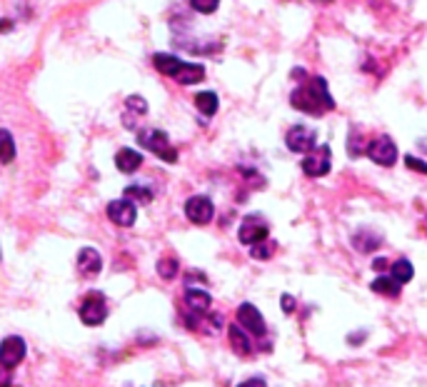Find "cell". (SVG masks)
<instances>
[{"label":"cell","mask_w":427,"mask_h":387,"mask_svg":"<svg viewBox=\"0 0 427 387\" xmlns=\"http://www.w3.org/2000/svg\"><path fill=\"white\" fill-rule=\"evenodd\" d=\"M290 105L300 112H307V115H322V112L335 107V100L327 90L325 78H307V83L297 85L290 92Z\"/></svg>","instance_id":"6da1fadb"},{"label":"cell","mask_w":427,"mask_h":387,"mask_svg":"<svg viewBox=\"0 0 427 387\" xmlns=\"http://www.w3.org/2000/svg\"><path fill=\"white\" fill-rule=\"evenodd\" d=\"M137 143H140L142 148H148L153 155L163 158L165 163H175V160H178V153H175V148L170 145L168 133H163L158 127H145V130H140V133H137Z\"/></svg>","instance_id":"7a4b0ae2"},{"label":"cell","mask_w":427,"mask_h":387,"mask_svg":"<svg viewBox=\"0 0 427 387\" xmlns=\"http://www.w3.org/2000/svg\"><path fill=\"white\" fill-rule=\"evenodd\" d=\"M365 153L372 163L382 165V168H392L397 163V145L390 135H377L372 143L365 145Z\"/></svg>","instance_id":"3957f363"},{"label":"cell","mask_w":427,"mask_h":387,"mask_svg":"<svg viewBox=\"0 0 427 387\" xmlns=\"http://www.w3.org/2000/svg\"><path fill=\"white\" fill-rule=\"evenodd\" d=\"M285 145H288V150H292L297 155H310L317 148V133L305 125H292L285 133Z\"/></svg>","instance_id":"277c9868"},{"label":"cell","mask_w":427,"mask_h":387,"mask_svg":"<svg viewBox=\"0 0 427 387\" xmlns=\"http://www.w3.org/2000/svg\"><path fill=\"white\" fill-rule=\"evenodd\" d=\"M268 235H270V225L268 220L260 218V215H248V218L240 223V230H238V240L243 245H250V248L265 243Z\"/></svg>","instance_id":"5b68a950"},{"label":"cell","mask_w":427,"mask_h":387,"mask_svg":"<svg viewBox=\"0 0 427 387\" xmlns=\"http://www.w3.org/2000/svg\"><path fill=\"white\" fill-rule=\"evenodd\" d=\"M330 168H332L330 145H317L310 155L302 158V173H305L307 178H322V175L330 173Z\"/></svg>","instance_id":"8992f818"},{"label":"cell","mask_w":427,"mask_h":387,"mask_svg":"<svg viewBox=\"0 0 427 387\" xmlns=\"http://www.w3.org/2000/svg\"><path fill=\"white\" fill-rule=\"evenodd\" d=\"M185 218L193 225H208L215 218V205L208 195H193L185 203Z\"/></svg>","instance_id":"52a82bcc"},{"label":"cell","mask_w":427,"mask_h":387,"mask_svg":"<svg viewBox=\"0 0 427 387\" xmlns=\"http://www.w3.org/2000/svg\"><path fill=\"white\" fill-rule=\"evenodd\" d=\"M105 213H107V218H110V223H115L117 228H132L137 220V205H132L130 200H125V198L110 200Z\"/></svg>","instance_id":"ba28073f"},{"label":"cell","mask_w":427,"mask_h":387,"mask_svg":"<svg viewBox=\"0 0 427 387\" xmlns=\"http://www.w3.org/2000/svg\"><path fill=\"white\" fill-rule=\"evenodd\" d=\"M78 312H80V320L85 322V325H90V327L100 325V322H105V317H107L105 297L93 292V295H88L85 300H83V305Z\"/></svg>","instance_id":"9c48e42d"},{"label":"cell","mask_w":427,"mask_h":387,"mask_svg":"<svg viewBox=\"0 0 427 387\" xmlns=\"http://www.w3.org/2000/svg\"><path fill=\"white\" fill-rule=\"evenodd\" d=\"M26 357V340L18 335H11L0 342V365L6 370H13L16 365H21Z\"/></svg>","instance_id":"30bf717a"},{"label":"cell","mask_w":427,"mask_h":387,"mask_svg":"<svg viewBox=\"0 0 427 387\" xmlns=\"http://www.w3.org/2000/svg\"><path fill=\"white\" fill-rule=\"evenodd\" d=\"M238 325L258 337H263L265 332H268V325H265L263 315H260V310L253 302H243V305L238 307Z\"/></svg>","instance_id":"8fae6325"},{"label":"cell","mask_w":427,"mask_h":387,"mask_svg":"<svg viewBox=\"0 0 427 387\" xmlns=\"http://www.w3.org/2000/svg\"><path fill=\"white\" fill-rule=\"evenodd\" d=\"M102 270V260H100V253L95 248H83L78 253V272L85 277H93Z\"/></svg>","instance_id":"7c38bea8"},{"label":"cell","mask_w":427,"mask_h":387,"mask_svg":"<svg viewBox=\"0 0 427 387\" xmlns=\"http://www.w3.org/2000/svg\"><path fill=\"white\" fill-rule=\"evenodd\" d=\"M352 245H355L357 253H372L382 245V235L372 228H357L352 233Z\"/></svg>","instance_id":"4fadbf2b"},{"label":"cell","mask_w":427,"mask_h":387,"mask_svg":"<svg viewBox=\"0 0 427 387\" xmlns=\"http://www.w3.org/2000/svg\"><path fill=\"white\" fill-rule=\"evenodd\" d=\"M142 165V155L137 153V150H132V148H120L115 153V168L120 170V173H125V175H130V173H135L137 168Z\"/></svg>","instance_id":"5bb4252c"},{"label":"cell","mask_w":427,"mask_h":387,"mask_svg":"<svg viewBox=\"0 0 427 387\" xmlns=\"http://www.w3.org/2000/svg\"><path fill=\"white\" fill-rule=\"evenodd\" d=\"M185 305H188L190 312H208L210 305H213V297L200 287H188L185 290Z\"/></svg>","instance_id":"9a60e30c"},{"label":"cell","mask_w":427,"mask_h":387,"mask_svg":"<svg viewBox=\"0 0 427 387\" xmlns=\"http://www.w3.org/2000/svg\"><path fill=\"white\" fill-rule=\"evenodd\" d=\"M390 277L402 287L405 282H410L412 277H415V267H412V263L407 260V258H397L390 265Z\"/></svg>","instance_id":"2e32d148"},{"label":"cell","mask_w":427,"mask_h":387,"mask_svg":"<svg viewBox=\"0 0 427 387\" xmlns=\"http://www.w3.org/2000/svg\"><path fill=\"white\" fill-rule=\"evenodd\" d=\"M153 65L158 68L163 75L175 78L180 73V68H183V60L175 58V55H170V53H158V55H153Z\"/></svg>","instance_id":"e0dca14e"},{"label":"cell","mask_w":427,"mask_h":387,"mask_svg":"<svg viewBox=\"0 0 427 387\" xmlns=\"http://www.w3.org/2000/svg\"><path fill=\"white\" fill-rule=\"evenodd\" d=\"M228 340H230V347H233L238 355H250V350H253L250 337L245 335V330H240V325L228 327Z\"/></svg>","instance_id":"ac0fdd59"},{"label":"cell","mask_w":427,"mask_h":387,"mask_svg":"<svg viewBox=\"0 0 427 387\" xmlns=\"http://www.w3.org/2000/svg\"><path fill=\"white\" fill-rule=\"evenodd\" d=\"M175 80L180 85H195V83L205 80V68L203 65H195V63H183L180 73L175 75Z\"/></svg>","instance_id":"d6986e66"},{"label":"cell","mask_w":427,"mask_h":387,"mask_svg":"<svg viewBox=\"0 0 427 387\" xmlns=\"http://www.w3.org/2000/svg\"><path fill=\"white\" fill-rule=\"evenodd\" d=\"M16 160V140H13L11 130L0 127V163L8 165Z\"/></svg>","instance_id":"ffe728a7"},{"label":"cell","mask_w":427,"mask_h":387,"mask_svg":"<svg viewBox=\"0 0 427 387\" xmlns=\"http://www.w3.org/2000/svg\"><path fill=\"white\" fill-rule=\"evenodd\" d=\"M370 290H375L377 295H385V297H397V295H400V285H397L390 275H377L375 280H372Z\"/></svg>","instance_id":"44dd1931"},{"label":"cell","mask_w":427,"mask_h":387,"mask_svg":"<svg viewBox=\"0 0 427 387\" xmlns=\"http://www.w3.org/2000/svg\"><path fill=\"white\" fill-rule=\"evenodd\" d=\"M195 105H198V110L203 112V115L213 117L215 112H218V95H215L213 90H203L195 95Z\"/></svg>","instance_id":"7402d4cb"},{"label":"cell","mask_w":427,"mask_h":387,"mask_svg":"<svg viewBox=\"0 0 427 387\" xmlns=\"http://www.w3.org/2000/svg\"><path fill=\"white\" fill-rule=\"evenodd\" d=\"M125 200H130L132 205H148L153 200V193L148 188H140V185H127L125 188Z\"/></svg>","instance_id":"603a6c76"},{"label":"cell","mask_w":427,"mask_h":387,"mask_svg":"<svg viewBox=\"0 0 427 387\" xmlns=\"http://www.w3.org/2000/svg\"><path fill=\"white\" fill-rule=\"evenodd\" d=\"M125 110L132 112V115H137V117H142L145 112H148V100L140 97V95H130L125 100Z\"/></svg>","instance_id":"cb8c5ba5"},{"label":"cell","mask_w":427,"mask_h":387,"mask_svg":"<svg viewBox=\"0 0 427 387\" xmlns=\"http://www.w3.org/2000/svg\"><path fill=\"white\" fill-rule=\"evenodd\" d=\"M178 270H180V265L175 258H165V260L158 263V275L165 277V280H173V277L178 275Z\"/></svg>","instance_id":"d4e9b609"},{"label":"cell","mask_w":427,"mask_h":387,"mask_svg":"<svg viewBox=\"0 0 427 387\" xmlns=\"http://www.w3.org/2000/svg\"><path fill=\"white\" fill-rule=\"evenodd\" d=\"M190 8L198 13H215L220 8L218 0H190Z\"/></svg>","instance_id":"484cf974"},{"label":"cell","mask_w":427,"mask_h":387,"mask_svg":"<svg viewBox=\"0 0 427 387\" xmlns=\"http://www.w3.org/2000/svg\"><path fill=\"white\" fill-rule=\"evenodd\" d=\"M250 255H253L255 260H268L270 255H273V245H268V243L255 245V248H250Z\"/></svg>","instance_id":"4316f807"},{"label":"cell","mask_w":427,"mask_h":387,"mask_svg":"<svg viewBox=\"0 0 427 387\" xmlns=\"http://www.w3.org/2000/svg\"><path fill=\"white\" fill-rule=\"evenodd\" d=\"M405 165H407V170H415V173H420V175H427V163L420 158H415V155H405Z\"/></svg>","instance_id":"83f0119b"},{"label":"cell","mask_w":427,"mask_h":387,"mask_svg":"<svg viewBox=\"0 0 427 387\" xmlns=\"http://www.w3.org/2000/svg\"><path fill=\"white\" fill-rule=\"evenodd\" d=\"M280 302H283V310L290 315V312H295V297L292 295H283L280 297Z\"/></svg>","instance_id":"f1b7e54d"},{"label":"cell","mask_w":427,"mask_h":387,"mask_svg":"<svg viewBox=\"0 0 427 387\" xmlns=\"http://www.w3.org/2000/svg\"><path fill=\"white\" fill-rule=\"evenodd\" d=\"M238 387H268V385H265V380H263V377H250V380L240 382Z\"/></svg>","instance_id":"f546056e"},{"label":"cell","mask_w":427,"mask_h":387,"mask_svg":"<svg viewBox=\"0 0 427 387\" xmlns=\"http://www.w3.org/2000/svg\"><path fill=\"white\" fill-rule=\"evenodd\" d=\"M372 267H375L377 272H385V267H390V263H387L385 258H375V260H372Z\"/></svg>","instance_id":"4dcf8cb0"}]
</instances>
